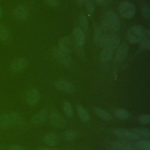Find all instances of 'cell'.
<instances>
[{
    "label": "cell",
    "instance_id": "15",
    "mask_svg": "<svg viewBox=\"0 0 150 150\" xmlns=\"http://www.w3.org/2000/svg\"><path fill=\"white\" fill-rule=\"evenodd\" d=\"M47 118L46 110H42L35 114L31 119V121L35 124H39L44 122Z\"/></svg>",
    "mask_w": 150,
    "mask_h": 150
},
{
    "label": "cell",
    "instance_id": "14",
    "mask_svg": "<svg viewBox=\"0 0 150 150\" xmlns=\"http://www.w3.org/2000/svg\"><path fill=\"white\" fill-rule=\"evenodd\" d=\"M59 49L62 51L69 53L71 50V42L68 37H63L59 40Z\"/></svg>",
    "mask_w": 150,
    "mask_h": 150
},
{
    "label": "cell",
    "instance_id": "40",
    "mask_svg": "<svg viewBox=\"0 0 150 150\" xmlns=\"http://www.w3.org/2000/svg\"><path fill=\"white\" fill-rule=\"evenodd\" d=\"M68 150H70V149H68Z\"/></svg>",
    "mask_w": 150,
    "mask_h": 150
},
{
    "label": "cell",
    "instance_id": "19",
    "mask_svg": "<svg viewBox=\"0 0 150 150\" xmlns=\"http://www.w3.org/2000/svg\"><path fill=\"white\" fill-rule=\"evenodd\" d=\"M77 111L80 118L82 121L84 122H87L90 120V115L88 113L87 111L84 107L81 105H77Z\"/></svg>",
    "mask_w": 150,
    "mask_h": 150
},
{
    "label": "cell",
    "instance_id": "21",
    "mask_svg": "<svg viewBox=\"0 0 150 150\" xmlns=\"http://www.w3.org/2000/svg\"><path fill=\"white\" fill-rule=\"evenodd\" d=\"M63 108L64 114L69 117H72L73 115V108L71 103L66 100L63 103Z\"/></svg>",
    "mask_w": 150,
    "mask_h": 150
},
{
    "label": "cell",
    "instance_id": "34",
    "mask_svg": "<svg viewBox=\"0 0 150 150\" xmlns=\"http://www.w3.org/2000/svg\"><path fill=\"white\" fill-rule=\"evenodd\" d=\"M10 150H27V149L22 146L18 145H11L9 147Z\"/></svg>",
    "mask_w": 150,
    "mask_h": 150
},
{
    "label": "cell",
    "instance_id": "5",
    "mask_svg": "<svg viewBox=\"0 0 150 150\" xmlns=\"http://www.w3.org/2000/svg\"><path fill=\"white\" fill-rule=\"evenodd\" d=\"M112 131L115 135L121 138L132 140H137L139 138V136L133 131L121 128H114Z\"/></svg>",
    "mask_w": 150,
    "mask_h": 150
},
{
    "label": "cell",
    "instance_id": "23",
    "mask_svg": "<svg viewBox=\"0 0 150 150\" xmlns=\"http://www.w3.org/2000/svg\"><path fill=\"white\" fill-rule=\"evenodd\" d=\"M112 53V50L109 49L104 48L100 53V59L101 61L103 62H108L111 57Z\"/></svg>",
    "mask_w": 150,
    "mask_h": 150
},
{
    "label": "cell",
    "instance_id": "6",
    "mask_svg": "<svg viewBox=\"0 0 150 150\" xmlns=\"http://www.w3.org/2000/svg\"><path fill=\"white\" fill-rule=\"evenodd\" d=\"M53 54L54 58L60 63L66 66L71 64V59L69 57L68 53L62 51L59 48L54 49L53 50Z\"/></svg>",
    "mask_w": 150,
    "mask_h": 150
},
{
    "label": "cell",
    "instance_id": "27",
    "mask_svg": "<svg viewBox=\"0 0 150 150\" xmlns=\"http://www.w3.org/2000/svg\"><path fill=\"white\" fill-rule=\"evenodd\" d=\"M101 34V31L100 28L97 26H96L94 28V41L95 42V43H96L98 46L99 44V42L100 41L101 38L102 36Z\"/></svg>",
    "mask_w": 150,
    "mask_h": 150
},
{
    "label": "cell",
    "instance_id": "7",
    "mask_svg": "<svg viewBox=\"0 0 150 150\" xmlns=\"http://www.w3.org/2000/svg\"><path fill=\"white\" fill-rule=\"evenodd\" d=\"M50 122L55 127L63 128L66 124L64 117L57 111H53L50 115Z\"/></svg>",
    "mask_w": 150,
    "mask_h": 150
},
{
    "label": "cell",
    "instance_id": "3",
    "mask_svg": "<svg viewBox=\"0 0 150 150\" xmlns=\"http://www.w3.org/2000/svg\"><path fill=\"white\" fill-rule=\"evenodd\" d=\"M145 28L139 25H134L128 30L127 36L128 40L132 43L139 42L142 38Z\"/></svg>",
    "mask_w": 150,
    "mask_h": 150
},
{
    "label": "cell",
    "instance_id": "38",
    "mask_svg": "<svg viewBox=\"0 0 150 150\" xmlns=\"http://www.w3.org/2000/svg\"><path fill=\"white\" fill-rule=\"evenodd\" d=\"M86 0H77L79 3H83Z\"/></svg>",
    "mask_w": 150,
    "mask_h": 150
},
{
    "label": "cell",
    "instance_id": "17",
    "mask_svg": "<svg viewBox=\"0 0 150 150\" xmlns=\"http://www.w3.org/2000/svg\"><path fill=\"white\" fill-rule=\"evenodd\" d=\"M13 126L10 115L3 114L0 115V128L6 129Z\"/></svg>",
    "mask_w": 150,
    "mask_h": 150
},
{
    "label": "cell",
    "instance_id": "36",
    "mask_svg": "<svg viewBox=\"0 0 150 150\" xmlns=\"http://www.w3.org/2000/svg\"><path fill=\"white\" fill-rule=\"evenodd\" d=\"M37 150H57V149H51V148L45 147V146H42V147H40V148H38Z\"/></svg>",
    "mask_w": 150,
    "mask_h": 150
},
{
    "label": "cell",
    "instance_id": "26",
    "mask_svg": "<svg viewBox=\"0 0 150 150\" xmlns=\"http://www.w3.org/2000/svg\"><path fill=\"white\" fill-rule=\"evenodd\" d=\"M64 138L66 140L69 141H73L76 139L77 137V132L74 130H67L64 134Z\"/></svg>",
    "mask_w": 150,
    "mask_h": 150
},
{
    "label": "cell",
    "instance_id": "11",
    "mask_svg": "<svg viewBox=\"0 0 150 150\" xmlns=\"http://www.w3.org/2000/svg\"><path fill=\"white\" fill-rule=\"evenodd\" d=\"M27 60L24 58H17L11 63V69L13 71L18 72L23 70L27 66Z\"/></svg>",
    "mask_w": 150,
    "mask_h": 150
},
{
    "label": "cell",
    "instance_id": "31",
    "mask_svg": "<svg viewBox=\"0 0 150 150\" xmlns=\"http://www.w3.org/2000/svg\"><path fill=\"white\" fill-rule=\"evenodd\" d=\"M138 121L142 124H149L150 122V115L148 114L142 115L139 117Z\"/></svg>",
    "mask_w": 150,
    "mask_h": 150
},
{
    "label": "cell",
    "instance_id": "12",
    "mask_svg": "<svg viewBox=\"0 0 150 150\" xmlns=\"http://www.w3.org/2000/svg\"><path fill=\"white\" fill-rule=\"evenodd\" d=\"M139 47L142 50H149L150 49V30L144 29L142 39L139 41Z\"/></svg>",
    "mask_w": 150,
    "mask_h": 150
},
{
    "label": "cell",
    "instance_id": "22",
    "mask_svg": "<svg viewBox=\"0 0 150 150\" xmlns=\"http://www.w3.org/2000/svg\"><path fill=\"white\" fill-rule=\"evenodd\" d=\"M96 114L101 118L105 120V121H110L111 120V115L108 113L105 110L100 108H96L95 110Z\"/></svg>",
    "mask_w": 150,
    "mask_h": 150
},
{
    "label": "cell",
    "instance_id": "29",
    "mask_svg": "<svg viewBox=\"0 0 150 150\" xmlns=\"http://www.w3.org/2000/svg\"><path fill=\"white\" fill-rule=\"evenodd\" d=\"M80 22L83 30L87 32L88 29V24L87 19L84 14H81L80 16Z\"/></svg>",
    "mask_w": 150,
    "mask_h": 150
},
{
    "label": "cell",
    "instance_id": "30",
    "mask_svg": "<svg viewBox=\"0 0 150 150\" xmlns=\"http://www.w3.org/2000/svg\"><path fill=\"white\" fill-rule=\"evenodd\" d=\"M8 38V32L6 29L2 25H0V39L6 40Z\"/></svg>",
    "mask_w": 150,
    "mask_h": 150
},
{
    "label": "cell",
    "instance_id": "24",
    "mask_svg": "<svg viewBox=\"0 0 150 150\" xmlns=\"http://www.w3.org/2000/svg\"><path fill=\"white\" fill-rule=\"evenodd\" d=\"M114 115L116 117L121 120L128 119L129 117V113L127 111L121 108L115 110L114 111Z\"/></svg>",
    "mask_w": 150,
    "mask_h": 150
},
{
    "label": "cell",
    "instance_id": "39",
    "mask_svg": "<svg viewBox=\"0 0 150 150\" xmlns=\"http://www.w3.org/2000/svg\"><path fill=\"white\" fill-rule=\"evenodd\" d=\"M2 8L0 7V18L2 16Z\"/></svg>",
    "mask_w": 150,
    "mask_h": 150
},
{
    "label": "cell",
    "instance_id": "20",
    "mask_svg": "<svg viewBox=\"0 0 150 150\" xmlns=\"http://www.w3.org/2000/svg\"><path fill=\"white\" fill-rule=\"evenodd\" d=\"M9 115L11 116L13 126L16 125V126L21 127L23 125V123H24L23 119L18 113L13 112Z\"/></svg>",
    "mask_w": 150,
    "mask_h": 150
},
{
    "label": "cell",
    "instance_id": "2",
    "mask_svg": "<svg viewBox=\"0 0 150 150\" xmlns=\"http://www.w3.org/2000/svg\"><path fill=\"white\" fill-rule=\"evenodd\" d=\"M120 42L118 35L115 33L102 35L98 46L104 48L109 49L111 50L117 47Z\"/></svg>",
    "mask_w": 150,
    "mask_h": 150
},
{
    "label": "cell",
    "instance_id": "28",
    "mask_svg": "<svg viewBox=\"0 0 150 150\" xmlns=\"http://www.w3.org/2000/svg\"><path fill=\"white\" fill-rule=\"evenodd\" d=\"M137 145L143 150H150V141L148 140H142L137 142Z\"/></svg>",
    "mask_w": 150,
    "mask_h": 150
},
{
    "label": "cell",
    "instance_id": "32",
    "mask_svg": "<svg viewBox=\"0 0 150 150\" xmlns=\"http://www.w3.org/2000/svg\"><path fill=\"white\" fill-rule=\"evenodd\" d=\"M142 13L145 18L149 19L150 17V9L148 5H145L142 10Z\"/></svg>",
    "mask_w": 150,
    "mask_h": 150
},
{
    "label": "cell",
    "instance_id": "37",
    "mask_svg": "<svg viewBox=\"0 0 150 150\" xmlns=\"http://www.w3.org/2000/svg\"><path fill=\"white\" fill-rule=\"evenodd\" d=\"M94 1L100 4H104V2L105 1V0H94Z\"/></svg>",
    "mask_w": 150,
    "mask_h": 150
},
{
    "label": "cell",
    "instance_id": "25",
    "mask_svg": "<svg viewBox=\"0 0 150 150\" xmlns=\"http://www.w3.org/2000/svg\"><path fill=\"white\" fill-rule=\"evenodd\" d=\"M132 131L139 136H142L146 138L150 137V130L148 128H135Z\"/></svg>",
    "mask_w": 150,
    "mask_h": 150
},
{
    "label": "cell",
    "instance_id": "16",
    "mask_svg": "<svg viewBox=\"0 0 150 150\" xmlns=\"http://www.w3.org/2000/svg\"><path fill=\"white\" fill-rule=\"evenodd\" d=\"M73 35L77 45L79 46H82L84 42L85 39L83 30L81 28L76 27L73 29Z\"/></svg>",
    "mask_w": 150,
    "mask_h": 150
},
{
    "label": "cell",
    "instance_id": "4",
    "mask_svg": "<svg viewBox=\"0 0 150 150\" xmlns=\"http://www.w3.org/2000/svg\"><path fill=\"white\" fill-rule=\"evenodd\" d=\"M120 15L125 19L132 18L135 13V8L133 4L128 1H122L118 6Z\"/></svg>",
    "mask_w": 150,
    "mask_h": 150
},
{
    "label": "cell",
    "instance_id": "33",
    "mask_svg": "<svg viewBox=\"0 0 150 150\" xmlns=\"http://www.w3.org/2000/svg\"><path fill=\"white\" fill-rule=\"evenodd\" d=\"M86 6L87 12L89 14H92L94 11V6L93 2L90 1H88L86 2Z\"/></svg>",
    "mask_w": 150,
    "mask_h": 150
},
{
    "label": "cell",
    "instance_id": "18",
    "mask_svg": "<svg viewBox=\"0 0 150 150\" xmlns=\"http://www.w3.org/2000/svg\"><path fill=\"white\" fill-rule=\"evenodd\" d=\"M45 142L49 146H54L59 142L58 137L54 134H49L44 137Z\"/></svg>",
    "mask_w": 150,
    "mask_h": 150
},
{
    "label": "cell",
    "instance_id": "10",
    "mask_svg": "<svg viewBox=\"0 0 150 150\" xmlns=\"http://www.w3.org/2000/svg\"><path fill=\"white\" fill-rule=\"evenodd\" d=\"M128 53V46L123 43L120 45L115 54L116 60L118 62H123L127 57Z\"/></svg>",
    "mask_w": 150,
    "mask_h": 150
},
{
    "label": "cell",
    "instance_id": "9",
    "mask_svg": "<svg viewBox=\"0 0 150 150\" xmlns=\"http://www.w3.org/2000/svg\"><path fill=\"white\" fill-rule=\"evenodd\" d=\"M55 87L59 90L72 93L74 91V87L69 81L66 80H57L54 83Z\"/></svg>",
    "mask_w": 150,
    "mask_h": 150
},
{
    "label": "cell",
    "instance_id": "35",
    "mask_svg": "<svg viewBox=\"0 0 150 150\" xmlns=\"http://www.w3.org/2000/svg\"><path fill=\"white\" fill-rule=\"evenodd\" d=\"M46 2L50 6H56L58 4V0H46Z\"/></svg>",
    "mask_w": 150,
    "mask_h": 150
},
{
    "label": "cell",
    "instance_id": "1",
    "mask_svg": "<svg viewBox=\"0 0 150 150\" xmlns=\"http://www.w3.org/2000/svg\"><path fill=\"white\" fill-rule=\"evenodd\" d=\"M120 26V21L117 15L112 11L107 12L103 16L101 28L104 31L115 32L117 31Z\"/></svg>",
    "mask_w": 150,
    "mask_h": 150
},
{
    "label": "cell",
    "instance_id": "13",
    "mask_svg": "<svg viewBox=\"0 0 150 150\" xmlns=\"http://www.w3.org/2000/svg\"><path fill=\"white\" fill-rule=\"evenodd\" d=\"M28 9L23 5L18 6L13 11V15L15 18L18 20H25L28 16Z\"/></svg>",
    "mask_w": 150,
    "mask_h": 150
},
{
    "label": "cell",
    "instance_id": "8",
    "mask_svg": "<svg viewBox=\"0 0 150 150\" xmlns=\"http://www.w3.org/2000/svg\"><path fill=\"white\" fill-rule=\"evenodd\" d=\"M40 98V93L36 88L29 90L26 94V101L29 105H35Z\"/></svg>",
    "mask_w": 150,
    "mask_h": 150
}]
</instances>
